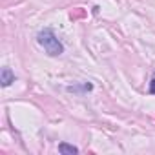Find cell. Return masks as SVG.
Listing matches in <instances>:
<instances>
[{"instance_id":"7a4b0ae2","label":"cell","mask_w":155,"mask_h":155,"mask_svg":"<svg viewBox=\"0 0 155 155\" xmlns=\"http://www.w3.org/2000/svg\"><path fill=\"white\" fill-rule=\"evenodd\" d=\"M0 82H2L4 88H8L11 82H15V73L9 68H2V71H0Z\"/></svg>"},{"instance_id":"3957f363","label":"cell","mask_w":155,"mask_h":155,"mask_svg":"<svg viewBox=\"0 0 155 155\" xmlns=\"http://www.w3.org/2000/svg\"><path fill=\"white\" fill-rule=\"evenodd\" d=\"M58 151L62 155H77V153H79V148H75V146H71L68 142H60L58 144Z\"/></svg>"},{"instance_id":"277c9868","label":"cell","mask_w":155,"mask_h":155,"mask_svg":"<svg viewBox=\"0 0 155 155\" xmlns=\"http://www.w3.org/2000/svg\"><path fill=\"white\" fill-rule=\"evenodd\" d=\"M86 15H88L86 9H82V8H75V9L69 13V18H71V20H81V18H86Z\"/></svg>"},{"instance_id":"5b68a950","label":"cell","mask_w":155,"mask_h":155,"mask_svg":"<svg viewBox=\"0 0 155 155\" xmlns=\"http://www.w3.org/2000/svg\"><path fill=\"white\" fill-rule=\"evenodd\" d=\"M150 93H151V95H155V79L150 82Z\"/></svg>"},{"instance_id":"6da1fadb","label":"cell","mask_w":155,"mask_h":155,"mask_svg":"<svg viewBox=\"0 0 155 155\" xmlns=\"http://www.w3.org/2000/svg\"><path fill=\"white\" fill-rule=\"evenodd\" d=\"M37 42L44 48V51H46L49 57H58V55L64 53V46H62V42L55 37V33H53L49 28L42 29V31L37 35Z\"/></svg>"}]
</instances>
